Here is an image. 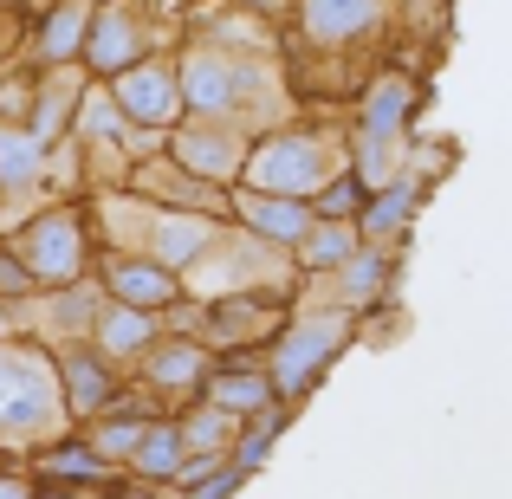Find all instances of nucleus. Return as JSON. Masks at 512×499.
Segmentation results:
<instances>
[{"mask_svg": "<svg viewBox=\"0 0 512 499\" xmlns=\"http://www.w3.org/2000/svg\"><path fill=\"white\" fill-rule=\"evenodd\" d=\"M182 72V98H188V117H214V124H240V130H273L279 104V72L266 52H234L221 39H201L175 59Z\"/></svg>", "mask_w": 512, "mask_h": 499, "instance_id": "obj_1", "label": "nucleus"}, {"mask_svg": "<svg viewBox=\"0 0 512 499\" xmlns=\"http://www.w3.org/2000/svg\"><path fill=\"white\" fill-rule=\"evenodd\" d=\"M72 428L59 363L39 337H0V448H46Z\"/></svg>", "mask_w": 512, "mask_h": 499, "instance_id": "obj_2", "label": "nucleus"}, {"mask_svg": "<svg viewBox=\"0 0 512 499\" xmlns=\"http://www.w3.org/2000/svg\"><path fill=\"white\" fill-rule=\"evenodd\" d=\"M338 169H350V137H338V130L279 124V130H260V137H253L247 169H240L234 188L286 195V201H318V188H325Z\"/></svg>", "mask_w": 512, "mask_h": 499, "instance_id": "obj_3", "label": "nucleus"}, {"mask_svg": "<svg viewBox=\"0 0 512 499\" xmlns=\"http://www.w3.org/2000/svg\"><path fill=\"white\" fill-rule=\"evenodd\" d=\"M357 337V312L344 305H299V312L279 325V337L266 344V370H273L279 402H305L318 389V376L338 363V350Z\"/></svg>", "mask_w": 512, "mask_h": 499, "instance_id": "obj_4", "label": "nucleus"}, {"mask_svg": "<svg viewBox=\"0 0 512 499\" xmlns=\"http://www.w3.org/2000/svg\"><path fill=\"white\" fill-rule=\"evenodd\" d=\"M13 260L39 279V292H65L91 273V227H85V208H46L33 221L13 227Z\"/></svg>", "mask_w": 512, "mask_h": 499, "instance_id": "obj_5", "label": "nucleus"}, {"mask_svg": "<svg viewBox=\"0 0 512 499\" xmlns=\"http://www.w3.org/2000/svg\"><path fill=\"white\" fill-rule=\"evenodd\" d=\"M389 0H292V33L312 59H331L344 65L350 52L376 46L389 26Z\"/></svg>", "mask_w": 512, "mask_h": 499, "instance_id": "obj_6", "label": "nucleus"}, {"mask_svg": "<svg viewBox=\"0 0 512 499\" xmlns=\"http://www.w3.org/2000/svg\"><path fill=\"white\" fill-rule=\"evenodd\" d=\"M260 130H240V124H214V117H182L169 130V163L188 169L195 182H214V188H234L240 169H247V150Z\"/></svg>", "mask_w": 512, "mask_h": 499, "instance_id": "obj_7", "label": "nucleus"}, {"mask_svg": "<svg viewBox=\"0 0 512 499\" xmlns=\"http://www.w3.org/2000/svg\"><path fill=\"white\" fill-rule=\"evenodd\" d=\"M52 363H59L65 415H72L78 428L98 422V415H111L117 402L130 396V389H124V370H117L111 357H98V350H91V337H78V344H52Z\"/></svg>", "mask_w": 512, "mask_h": 499, "instance_id": "obj_8", "label": "nucleus"}, {"mask_svg": "<svg viewBox=\"0 0 512 499\" xmlns=\"http://www.w3.org/2000/svg\"><path fill=\"white\" fill-rule=\"evenodd\" d=\"M117 98V111L130 117L137 130H169L188 117V98H182V72H175V59H143L130 65V72H117L111 85H104Z\"/></svg>", "mask_w": 512, "mask_h": 499, "instance_id": "obj_9", "label": "nucleus"}, {"mask_svg": "<svg viewBox=\"0 0 512 499\" xmlns=\"http://www.w3.org/2000/svg\"><path fill=\"white\" fill-rule=\"evenodd\" d=\"M143 59H156V52H150V20H143L137 0H111V7H98L91 39H85V72L111 85L117 72H130V65H143Z\"/></svg>", "mask_w": 512, "mask_h": 499, "instance_id": "obj_10", "label": "nucleus"}, {"mask_svg": "<svg viewBox=\"0 0 512 499\" xmlns=\"http://www.w3.org/2000/svg\"><path fill=\"white\" fill-rule=\"evenodd\" d=\"M98 286H104V299L130 305V312H156V318L188 299V279L169 273V266L150 260V253H111V260L98 266Z\"/></svg>", "mask_w": 512, "mask_h": 499, "instance_id": "obj_11", "label": "nucleus"}, {"mask_svg": "<svg viewBox=\"0 0 512 499\" xmlns=\"http://www.w3.org/2000/svg\"><path fill=\"white\" fill-rule=\"evenodd\" d=\"M208 370H214V350L201 344V337H188V331H163L150 350H143L137 383L150 389V396H163V402H195V396H201V383H208Z\"/></svg>", "mask_w": 512, "mask_h": 499, "instance_id": "obj_12", "label": "nucleus"}, {"mask_svg": "<svg viewBox=\"0 0 512 499\" xmlns=\"http://www.w3.org/2000/svg\"><path fill=\"white\" fill-rule=\"evenodd\" d=\"M227 201H234V227H247L260 247H273V253H299L305 247V234L318 227V214H312V201H286V195H253V188H227Z\"/></svg>", "mask_w": 512, "mask_h": 499, "instance_id": "obj_13", "label": "nucleus"}, {"mask_svg": "<svg viewBox=\"0 0 512 499\" xmlns=\"http://www.w3.org/2000/svg\"><path fill=\"white\" fill-rule=\"evenodd\" d=\"M201 396L214 402V409L240 415V422H253V415L279 409V389H273V370H266V357H214L208 383H201Z\"/></svg>", "mask_w": 512, "mask_h": 499, "instance_id": "obj_14", "label": "nucleus"}, {"mask_svg": "<svg viewBox=\"0 0 512 499\" xmlns=\"http://www.w3.org/2000/svg\"><path fill=\"white\" fill-rule=\"evenodd\" d=\"M415 78L409 72H376L357 91V137H396L409 143V117H415Z\"/></svg>", "mask_w": 512, "mask_h": 499, "instance_id": "obj_15", "label": "nucleus"}, {"mask_svg": "<svg viewBox=\"0 0 512 499\" xmlns=\"http://www.w3.org/2000/svg\"><path fill=\"white\" fill-rule=\"evenodd\" d=\"M156 337H163V318L156 312H130V305H117V299H104L98 318H91V350L111 357L117 370H124V363H143V350H150Z\"/></svg>", "mask_w": 512, "mask_h": 499, "instance_id": "obj_16", "label": "nucleus"}, {"mask_svg": "<svg viewBox=\"0 0 512 499\" xmlns=\"http://www.w3.org/2000/svg\"><path fill=\"white\" fill-rule=\"evenodd\" d=\"M91 20H98V7H91V0H59V7H46L39 39H33V59L46 65V72H59V65H85Z\"/></svg>", "mask_w": 512, "mask_h": 499, "instance_id": "obj_17", "label": "nucleus"}, {"mask_svg": "<svg viewBox=\"0 0 512 499\" xmlns=\"http://www.w3.org/2000/svg\"><path fill=\"white\" fill-rule=\"evenodd\" d=\"M175 428H182V448H188V461H234V448H240V415H227V409H214L208 396H195V402H182L175 409Z\"/></svg>", "mask_w": 512, "mask_h": 499, "instance_id": "obj_18", "label": "nucleus"}, {"mask_svg": "<svg viewBox=\"0 0 512 499\" xmlns=\"http://www.w3.org/2000/svg\"><path fill=\"white\" fill-rule=\"evenodd\" d=\"M389 279H396V247H370V240H363L357 260L331 273V286H338V305H344V312L363 318L370 305L389 299Z\"/></svg>", "mask_w": 512, "mask_h": 499, "instance_id": "obj_19", "label": "nucleus"}, {"mask_svg": "<svg viewBox=\"0 0 512 499\" xmlns=\"http://www.w3.org/2000/svg\"><path fill=\"white\" fill-rule=\"evenodd\" d=\"M52 143L33 137L26 124H0V195H33L46 182Z\"/></svg>", "mask_w": 512, "mask_h": 499, "instance_id": "obj_20", "label": "nucleus"}, {"mask_svg": "<svg viewBox=\"0 0 512 499\" xmlns=\"http://www.w3.org/2000/svg\"><path fill=\"white\" fill-rule=\"evenodd\" d=\"M357 247H363L357 221H318L312 234H305V247L292 253V266H299V279H331L338 266L357 260Z\"/></svg>", "mask_w": 512, "mask_h": 499, "instance_id": "obj_21", "label": "nucleus"}, {"mask_svg": "<svg viewBox=\"0 0 512 499\" xmlns=\"http://www.w3.org/2000/svg\"><path fill=\"white\" fill-rule=\"evenodd\" d=\"M182 467H188L182 428H175V415H156V422H150V435H143V448L130 454V467H124V474L150 480V487H175V480H182Z\"/></svg>", "mask_w": 512, "mask_h": 499, "instance_id": "obj_22", "label": "nucleus"}, {"mask_svg": "<svg viewBox=\"0 0 512 499\" xmlns=\"http://www.w3.org/2000/svg\"><path fill=\"white\" fill-rule=\"evenodd\" d=\"M409 208H415V175H396V182H383L370 195V208H363V240L370 247H396V234L409 227Z\"/></svg>", "mask_w": 512, "mask_h": 499, "instance_id": "obj_23", "label": "nucleus"}, {"mask_svg": "<svg viewBox=\"0 0 512 499\" xmlns=\"http://www.w3.org/2000/svg\"><path fill=\"white\" fill-rule=\"evenodd\" d=\"M370 195L376 188L363 182L357 169H338L325 188H318V201H312V214L318 221H363V208H370Z\"/></svg>", "mask_w": 512, "mask_h": 499, "instance_id": "obj_24", "label": "nucleus"}, {"mask_svg": "<svg viewBox=\"0 0 512 499\" xmlns=\"http://www.w3.org/2000/svg\"><path fill=\"white\" fill-rule=\"evenodd\" d=\"M33 299H39V279L13 260V247L0 240V305H7V312H20V305H33Z\"/></svg>", "mask_w": 512, "mask_h": 499, "instance_id": "obj_25", "label": "nucleus"}, {"mask_svg": "<svg viewBox=\"0 0 512 499\" xmlns=\"http://www.w3.org/2000/svg\"><path fill=\"white\" fill-rule=\"evenodd\" d=\"M240 474H247V467H234V461H227V467H214L208 480H195V487H182V493H188V499H227V493L240 487Z\"/></svg>", "mask_w": 512, "mask_h": 499, "instance_id": "obj_26", "label": "nucleus"}, {"mask_svg": "<svg viewBox=\"0 0 512 499\" xmlns=\"http://www.w3.org/2000/svg\"><path fill=\"white\" fill-rule=\"evenodd\" d=\"M98 499H163V487H150V480H137V474H117L111 487H98Z\"/></svg>", "mask_w": 512, "mask_h": 499, "instance_id": "obj_27", "label": "nucleus"}, {"mask_svg": "<svg viewBox=\"0 0 512 499\" xmlns=\"http://www.w3.org/2000/svg\"><path fill=\"white\" fill-rule=\"evenodd\" d=\"M0 499H39V480L26 467H0Z\"/></svg>", "mask_w": 512, "mask_h": 499, "instance_id": "obj_28", "label": "nucleus"}, {"mask_svg": "<svg viewBox=\"0 0 512 499\" xmlns=\"http://www.w3.org/2000/svg\"><path fill=\"white\" fill-rule=\"evenodd\" d=\"M0 337H13V312H7V305H0Z\"/></svg>", "mask_w": 512, "mask_h": 499, "instance_id": "obj_29", "label": "nucleus"}, {"mask_svg": "<svg viewBox=\"0 0 512 499\" xmlns=\"http://www.w3.org/2000/svg\"><path fill=\"white\" fill-rule=\"evenodd\" d=\"M39 499H78V493H59V487H39Z\"/></svg>", "mask_w": 512, "mask_h": 499, "instance_id": "obj_30", "label": "nucleus"}, {"mask_svg": "<svg viewBox=\"0 0 512 499\" xmlns=\"http://www.w3.org/2000/svg\"><path fill=\"white\" fill-rule=\"evenodd\" d=\"M91 7H111V0H91Z\"/></svg>", "mask_w": 512, "mask_h": 499, "instance_id": "obj_31", "label": "nucleus"}, {"mask_svg": "<svg viewBox=\"0 0 512 499\" xmlns=\"http://www.w3.org/2000/svg\"><path fill=\"white\" fill-rule=\"evenodd\" d=\"M39 7H59V0H39Z\"/></svg>", "mask_w": 512, "mask_h": 499, "instance_id": "obj_32", "label": "nucleus"}, {"mask_svg": "<svg viewBox=\"0 0 512 499\" xmlns=\"http://www.w3.org/2000/svg\"><path fill=\"white\" fill-rule=\"evenodd\" d=\"M389 7H402V0H389Z\"/></svg>", "mask_w": 512, "mask_h": 499, "instance_id": "obj_33", "label": "nucleus"}, {"mask_svg": "<svg viewBox=\"0 0 512 499\" xmlns=\"http://www.w3.org/2000/svg\"><path fill=\"white\" fill-rule=\"evenodd\" d=\"M0 467H7V461H0Z\"/></svg>", "mask_w": 512, "mask_h": 499, "instance_id": "obj_34", "label": "nucleus"}]
</instances>
